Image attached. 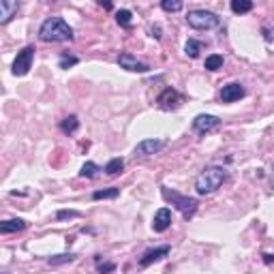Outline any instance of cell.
Here are the masks:
<instances>
[{"label": "cell", "instance_id": "obj_1", "mask_svg": "<svg viewBox=\"0 0 274 274\" xmlns=\"http://www.w3.org/2000/svg\"><path fill=\"white\" fill-rule=\"evenodd\" d=\"M225 180H227V169L221 165H208L195 178V189L200 195H210L217 189H221Z\"/></svg>", "mask_w": 274, "mask_h": 274}, {"label": "cell", "instance_id": "obj_2", "mask_svg": "<svg viewBox=\"0 0 274 274\" xmlns=\"http://www.w3.org/2000/svg\"><path fill=\"white\" fill-rule=\"evenodd\" d=\"M39 37L45 43L73 41V28L62 18H47L39 28Z\"/></svg>", "mask_w": 274, "mask_h": 274}, {"label": "cell", "instance_id": "obj_3", "mask_svg": "<svg viewBox=\"0 0 274 274\" xmlns=\"http://www.w3.org/2000/svg\"><path fill=\"white\" fill-rule=\"evenodd\" d=\"M161 195H163V200H165V201H169L171 206H176V210H180V212H182V217H184L186 221L195 217L197 206H200V201H197L195 197L180 195L178 191H171L169 186H161Z\"/></svg>", "mask_w": 274, "mask_h": 274}, {"label": "cell", "instance_id": "obj_4", "mask_svg": "<svg viewBox=\"0 0 274 274\" xmlns=\"http://www.w3.org/2000/svg\"><path fill=\"white\" fill-rule=\"evenodd\" d=\"M186 21H189V26L195 30H210V28H217L221 19H219V15L212 13V11L193 9V11H189V15H186Z\"/></svg>", "mask_w": 274, "mask_h": 274}, {"label": "cell", "instance_id": "obj_5", "mask_svg": "<svg viewBox=\"0 0 274 274\" xmlns=\"http://www.w3.org/2000/svg\"><path fill=\"white\" fill-rule=\"evenodd\" d=\"M35 45H26L21 52H18V56H15L13 60V75H26L32 69V60H35Z\"/></svg>", "mask_w": 274, "mask_h": 274}, {"label": "cell", "instance_id": "obj_6", "mask_svg": "<svg viewBox=\"0 0 274 274\" xmlns=\"http://www.w3.org/2000/svg\"><path fill=\"white\" fill-rule=\"evenodd\" d=\"M219 127H221V118H217L212 114H200L193 120V131L200 133V135H206V133H210Z\"/></svg>", "mask_w": 274, "mask_h": 274}, {"label": "cell", "instance_id": "obj_7", "mask_svg": "<svg viewBox=\"0 0 274 274\" xmlns=\"http://www.w3.org/2000/svg\"><path fill=\"white\" fill-rule=\"evenodd\" d=\"M118 64H120V69L131 71V73H148L150 71L148 64L142 62V60H137L131 52H120V56H118Z\"/></svg>", "mask_w": 274, "mask_h": 274}, {"label": "cell", "instance_id": "obj_8", "mask_svg": "<svg viewBox=\"0 0 274 274\" xmlns=\"http://www.w3.org/2000/svg\"><path fill=\"white\" fill-rule=\"evenodd\" d=\"M157 103H159V107H161V110H165V111L178 110V107H180V103H182V94L178 92V90H174V88H165L163 92L159 94Z\"/></svg>", "mask_w": 274, "mask_h": 274}, {"label": "cell", "instance_id": "obj_9", "mask_svg": "<svg viewBox=\"0 0 274 274\" xmlns=\"http://www.w3.org/2000/svg\"><path fill=\"white\" fill-rule=\"evenodd\" d=\"M165 146H167L165 139H142L135 146V157H152V154L161 152Z\"/></svg>", "mask_w": 274, "mask_h": 274}, {"label": "cell", "instance_id": "obj_10", "mask_svg": "<svg viewBox=\"0 0 274 274\" xmlns=\"http://www.w3.org/2000/svg\"><path fill=\"white\" fill-rule=\"evenodd\" d=\"M169 251H171V246H157V249H150L146 251L142 257H139V266L142 268H148V266H152L154 261H161V259H165V257L169 255Z\"/></svg>", "mask_w": 274, "mask_h": 274}, {"label": "cell", "instance_id": "obj_11", "mask_svg": "<svg viewBox=\"0 0 274 274\" xmlns=\"http://www.w3.org/2000/svg\"><path fill=\"white\" fill-rule=\"evenodd\" d=\"M244 94H246L244 86L234 82V84L223 86V90H221V101H223V103H236V101H240Z\"/></svg>", "mask_w": 274, "mask_h": 274}, {"label": "cell", "instance_id": "obj_12", "mask_svg": "<svg viewBox=\"0 0 274 274\" xmlns=\"http://www.w3.org/2000/svg\"><path fill=\"white\" fill-rule=\"evenodd\" d=\"M169 225H171V210L169 208H161V210H157V214H154V219H152V229L154 232L157 234L167 232Z\"/></svg>", "mask_w": 274, "mask_h": 274}, {"label": "cell", "instance_id": "obj_13", "mask_svg": "<svg viewBox=\"0 0 274 274\" xmlns=\"http://www.w3.org/2000/svg\"><path fill=\"white\" fill-rule=\"evenodd\" d=\"M19 2L15 0H0V24H9L13 19V15L18 13Z\"/></svg>", "mask_w": 274, "mask_h": 274}, {"label": "cell", "instance_id": "obj_14", "mask_svg": "<svg viewBox=\"0 0 274 274\" xmlns=\"http://www.w3.org/2000/svg\"><path fill=\"white\" fill-rule=\"evenodd\" d=\"M28 227V223L24 219H11V221L0 223V234H15V232H24Z\"/></svg>", "mask_w": 274, "mask_h": 274}, {"label": "cell", "instance_id": "obj_15", "mask_svg": "<svg viewBox=\"0 0 274 274\" xmlns=\"http://www.w3.org/2000/svg\"><path fill=\"white\" fill-rule=\"evenodd\" d=\"M122 169H125V159L116 157V159L107 161V165H105V169H103V171H105L107 176H118Z\"/></svg>", "mask_w": 274, "mask_h": 274}, {"label": "cell", "instance_id": "obj_16", "mask_svg": "<svg viewBox=\"0 0 274 274\" xmlns=\"http://www.w3.org/2000/svg\"><path fill=\"white\" fill-rule=\"evenodd\" d=\"M120 195V189L111 186V189H101V191H94L92 193V200L94 201H101V200H116Z\"/></svg>", "mask_w": 274, "mask_h": 274}, {"label": "cell", "instance_id": "obj_17", "mask_svg": "<svg viewBox=\"0 0 274 274\" xmlns=\"http://www.w3.org/2000/svg\"><path fill=\"white\" fill-rule=\"evenodd\" d=\"M77 259L75 253H62V255H54V257H47V264L50 266H62V264H71V261Z\"/></svg>", "mask_w": 274, "mask_h": 274}, {"label": "cell", "instance_id": "obj_18", "mask_svg": "<svg viewBox=\"0 0 274 274\" xmlns=\"http://www.w3.org/2000/svg\"><path fill=\"white\" fill-rule=\"evenodd\" d=\"M203 67H206V71H219V69H223V56L221 54H210L203 62Z\"/></svg>", "mask_w": 274, "mask_h": 274}, {"label": "cell", "instance_id": "obj_19", "mask_svg": "<svg viewBox=\"0 0 274 274\" xmlns=\"http://www.w3.org/2000/svg\"><path fill=\"white\" fill-rule=\"evenodd\" d=\"M60 128H62L64 133H67V135H73V133L79 128V120H77V116H67V118H64V120L60 122Z\"/></svg>", "mask_w": 274, "mask_h": 274}, {"label": "cell", "instance_id": "obj_20", "mask_svg": "<svg viewBox=\"0 0 274 274\" xmlns=\"http://www.w3.org/2000/svg\"><path fill=\"white\" fill-rule=\"evenodd\" d=\"M99 171H101L99 165L92 163V161H86V163L82 165V169H79V176H82V178H94Z\"/></svg>", "mask_w": 274, "mask_h": 274}, {"label": "cell", "instance_id": "obj_21", "mask_svg": "<svg viewBox=\"0 0 274 274\" xmlns=\"http://www.w3.org/2000/svg\"><path fill=\"white\" fill-rule=\"evenodd\" d=\"M232 11L234 13H238V15H242V13H249L251 9H253V2L251 0H232Z\"/></svg>", "mask_w": 274, "mask_h": 274}, {"label": "cell", "instance_id": "obj_22", "mask_svg": "<svg viewBox=\"0 0 274 274\" xmlns=\"http://www.w3.org/2000/svg\"><path fill=\"white\" fill-rule=\"evenodd\" d=\"M184 52H186V56H189V58H200L201 43L197 39H189V41H186V45H184Z\"/></svg>", "mask_w": 274, "mask_h": 274}, {"label": "cell", "instance_id": "obj_23", "mask_svg": "<svg viewBox=\"0 0 274 274\" xmlns=\"http://www.w3.org/2000/svg\"><path fill=\"white\" fill-rule=\"evenodd\" d=\"M116 21H118V26H122V28H128V26H131V21H133V13L128 9L116 11Z\"/></svg>", "mask_w": 274, "mask_h": 274}, {"label": "cell", "instance_id": "obj_24", "mask_svg": "<svg viewBox=\"0 0 274 274\" xmlns=\"http://www.w3.org/2000/svg\"><path fill=\"white\" fill-rule=\"evenodd\" d=\"M182 7H184V4H182L180 0H163V2H161V9L167 11V13H176V11H182Z\"/></svg>", "mask_w": 274, "mask_h": 274}, {"label": "cell", "instance_id": "obj_25", "mask_svg": "<svg viewBox=\"0 0 274 274\" xmlns=\"http://www.w3.org/2000/svg\"><path fill=\"white\" fill-rule=\"evenodd\" d=\"M79 62L77 56H69V54H62L60 56V69H69V67H75Z\"/></svg>", "mask_w": 274, "mask_h": 274}, {"label": "cell", "instance_id": "obj_26", "mask_svg": "<svg viewBox=\"0 0 274 274\" xmlns=\"http://www.w3.org/2000/svg\"><path fill=\"white\" fill-rule=\"evenodd\" d=\"M114 270H116V264H111V261H103V264L96 261V272L99 274H111Z\"/></svg>", "mask_w": 274, "mask_h": 274}, {"label": "cell", "instance_id": "obj_27", "mask_svg": "<svg viewBox=\"0 0 274 274\" xmlns=\"http://www.w3.org/2000/svg\"><path fill=\"white\" fill-rule=\"evenodd\" d=\"M79 212L77 210H58L56 212V219L58 221H64V219H77Z\"/></svg>", "mask_w": 274, "mask_h": 274}, {"label": "cell", "instance_id": "obj_28", "mask_svg": "<svg viewBox=\"0 0 274 274\" xmlns=\"http://www.w3.org/2000/svg\"><path fill=\"white\" fill-rule=\"evenodd\" d=\"M150 35H152L154 39H161V37H163V35H161V28H159V26H150Z\"/></svg>", "mask_w": 274, "mask_h": 274}, {"label": "cell", "instance_id": "obj_29", "mask_svg": "<svg viewBox=\"0 0 274 274\" xmlns=\"http://www.w3.org/2000/svg\"><path fill=\"white\" fill-rule=\"evenodd\" d=\"M264 261H266V264H272V261H274V255L266 253V255H264Z\"/></svg>", "mask_w": 274, "mask_h": 274}, {"label": "cell", "instance_id": "obj_30", "mask_svg": "<svg viewBox=\"0 0 274 274\" xmlns=\"http://www.w3.org/2000/svg\"><path fill=\"white\" fill-rule=\"evenodd\" d=\"M99 4H101V7H103V9H107V11H110V9H111V2H103V0H101V2H99Z\"/></svg>", "mask_w": 274, "mask_h": 274}, {"label": "cell", "instance_id": "obj_31", "mask_svg": "<svg viewBox=\"0 0 274 274\" xmlns=\"http://www.w3.org/2000/svg\"><path fill=\"white\" fill-rule=\"evenodd\" d=\"M272 186H274V174H272Z\"/></svg>", "mask_w": 274, "mask_h": 274}]
</instances>
